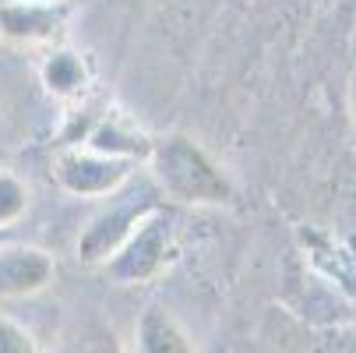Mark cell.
Instances as JSON below:
<instances>
[{"instance_id": "obj_1", "label": "cell", "mask_w": 356, "mask_h": 353, "mask_svg": "<svg viewBox=\"0 0 356 353\" xmlns=\"http://www.w3.org/2000/svg\"><path fill=\"white\" fill-rule=\"evenodd\" d=\"M145 159L152 166V180H156L159 194L180 201V205H222L233 194V184L212 163V156L184 134L156 138Z\"/></svg>"}, {"instance_id": "obj_2", "label": "cell", "mask_w": 356, "mask_h": 353, "mask_svg": "<svg viewBox=\"0 0 356 353\" xmlns=\"http://www.w3.org/2000/svg\"><path fill=\"white\" fill-rule=\"evenodd\" d=\"M170 258H173V223L159 212H148L117 247V255L106 262V272L120 286H138L156 279Z\"/></svg>"}, {"instance_id": "obj_3", "label": "cell", "mask_w": 356, "mask_h": 353, "mask_svg": "<svg viewBox=\"0 0 356 353\" xmlns=\"http://www.w3.org/2000/svg\"><path fill=\"white\" fill-rule=\"evenodd\" d=\"M131 166L127 159H113V156H99L85 145H64L60 152L54 156V180L67 191V194H78V198H106V194H117L127 177H131Z\"/></svg>"}, {"instance_id": "obj_4", "label": "cell", "mask_w": 356, "mask_h": 353, "mask_svg": "<svg viewBox=\"0 0 356 353\" xmlns=\"http://www.w3.org/2000/svg\"><path fill=\"white\" fill-rule=\"evenodd\" d=\"M67 4L49 0H4L0 4V36L18 46H39L64 32Z\"/></svg>"}, {"instance_id": "obj_5", "label": "cell", "mask_w": 356, "mask_h": 353, "mask_svg": "<svg viewBox=\"0 0 356 353\" xmlns=\"http://www.w3.org/2000/svg\"><path fill=\"white\" fill-rule=\"evenodd\" d=\"M54 258L32 244H0V300L35 297L54 283Z\"/></svg>"}, {"instance_id": "obj_6", "label": "cell", "mask_w": 356, "mask_h": 353, "mask_svg": "<svg viewBox=\"0 0 356 353\" xmlns=\"http://www.w3.org/2000/svg\"><path fill=\"white\" fill-rule=\"evenodd\" d=\"M152 209L148 205H113V209H106V212H99L92 223H88V230L81 233V240H78V258L81 262H88V265H99V262H110L113 255H117V247L131 237V230L148 216Z\"/></svg>"}, {"instance_id": "obj_7", "label": "cell", "mask_w": 356, "mask_h": 353, "mask_svg": "<svg viewBox=\"0 0 356 353\" xmlns=\"http://www.w3.org/2000/svg\"><path fill=\"white\" fill-rule=\"evenodd\" d=\"M85 148H92V152L99 156H113V159H127V163H138L148 156V148H152V138H145L131 120H124L120 113H103L88 138L81 141Z\"/></svg>"}, {"instance_id": "obj_8", "label": "cell", "mask_w": 356, "mask_h": 353, "mask_svg": "<svg viewBox=\"0 0 356 353\" xmlns=\"http://www.w3.org/2000/svg\"><path fill=\"white\" fill-rule=\"evenodd\" d=\"M134 350L138 353H194L191 336L163 308H148L138 318V325H134Z\"/></svg>"}, {"instance_id": "obj_9", "label": "cell", "mask_w": 356, "mask_h": 353, "mask_svg": "<svg viewBox=\"0 0 356 353\" xmlns=\"http://www.w3.org/2000/svg\"><path fill=\"white\" fill-rule=\"evenodd\" d=\"M39 74H42L46 92L57 95V99H78L88 88V68L78 54H71V49H54V54L42 61Z\"/></svg>"}, {"instance_id": "obj_10", "label": "cell", "mask_w": 356, "mask_h": 353, "mask_svg": "<svg viewBox=\"0 0 356 353\" xmlns=\"http://www.w3.org/2000/svg\"><path fill=\"white\" fill-rule=\"evenodd\" d=\"M29 209V187L8 173V170H0V230H11Z\"/></svg>"}, {"instance_id": "obj_11", "label": "cell", "mask_w": 356, "mask_h": 353, "mask_svg": "<svg viewBox=\"0 0 356 353\" xmlns=\"http://www.w3.org/2000/svg\"><path fill=\"white\" fill-rule=\"evenodd\" d=\"M0 353H42V350L25 325L0 315Z\"/></svg>"}, {"instance_id": "obj_12", "label": "cell", "mask_w": 356, "mask_h": 353, "mask_svg": "<svg viewBox=\"0 0 356 353\" xmlns=\"http://www.w3.org/2000/svg\"><path fill=\"white\" fill-rule=\"evenodd\" d=\"M353 110H356V74H353Z\"/></svg>"}, {"instance_id": "obj_13", "label": "cell", "mask_w": 356, "mask_h": 353, "mask_svg": "<svg viewBox=\"0 0 356 353\" xmlns=\"http://www.w3.org/2000/svg\"><path fill=\"white\" fill-rule=\"evenodd\" d=\"M8 240V230H0V244H4Z\"/></svg>"}, {"instance_id": "obj_14", "label": "cell", "mask_w": 356, "mask_h": 353, "mask_svg": "<svg viewBox=\"0 0 356 353\" xmlns=\"http://www.w3.org/2000/svg\"><path fill=\"white\" fill-rule=\"evenodd\" d=\"M49 4H71V0H49Z\"/></svg>"}]
</instances>
